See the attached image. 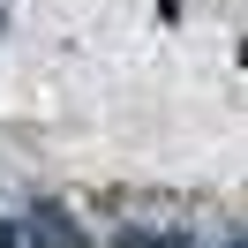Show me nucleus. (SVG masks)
I'll return each mask as SVG.
<instances>
[{
	"mask_svg": "<svg viewBox=\"0 0 248 248\" xmlns=\"http://www.w3.org/2000/svg\"><path fill=\"white\" fill-rule=\"evenodd\" d=\"M31 241L38 248H83V233H76V218L61 203H46V211H31Z\"/></svg>",
	"mask_w": 248,
	"mask_h": 248,
	"instance_id": "f257e3e1",
	"label": "nucleus"
},
{
	"mask_svg": "<svg viewBox=\"0 0 248 248\" xmlns=\"http://www.w3.org/2000/svg\"><path fill=\"white\" fill-rule=\"evenodd\" d=\"M218 248H248V233H233V241H218Z\"/></svg>",
	"mask_w": 248,
	"mask_h": 248,
	"instance_id": "f03ea898",
	"label": "nucleus"
}]
</instances>
